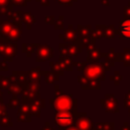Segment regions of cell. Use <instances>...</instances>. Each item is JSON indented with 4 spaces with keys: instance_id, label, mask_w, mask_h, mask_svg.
I'll return each instance as SVG.
<instances>
[{
    "instance_id": "obj_28",
    "label": "cell",
    "mask_w": 130,
    "mask_h": 130,
    "mask_svg": "<svg viewBox=\"0 0 130 130\" xmlns=\"http://www.w3.org/2000/svg\"><path fill=\"white\" fill-rule=\"evenodd\" d=\"M115 32H116V29H115L114 24L106 25L105 30H104V37L107 39H113L115 38Z\"/></svg>"
},
{
    "instance_id": "obj_8",
    "label": "cell",
    "mask_w": 130,
    "mask_h": 130,
    "mask_svg": "<svg viewBox=\"0 0 130 130\" xmlns=\"http://www.w3.org/2000/svg\"><path fill=\"white\" fill-rule=\"evenodd\" d=\"M17 121L19 122H30L31 121V113H30V107L27 104H22L17 109Z\"/></svg>"
},
{
    "instance_id": "obj_12",
    "label": "cell",
    "mask_w": 130,
    "mask_h": 130,
    "mask_svg": "<svg viewBox=\"0 0 130 130\" xmlns=\"http://www.w3.org/2000/svg\"><path fill=\"white\" fill-rule=\"evenodd\" d=\"M12 22V21H11ZM21 34H22V27H21V23H17V22H12V26L10 29V32L8 35V40L10 42H16L17 40H19L21 38Z\"/></svg>"
},
{
    "instance_id": "obj_18",
    "label": "cell",
    "mask_w": 130,
    "mask_h": 130,
    "mask_svg": "<svg viewBox=\"0 0 130 130\" xmlns=\"http://www.w3.org/2000/svg\"><path fill=\"white\" fill-rule=\"evenodd\" d=\"M12 26L10 20H0V37L7 38Z\"/></svg>"
},
{
    "instance_id": "obj_43",
    "label": "cell",
    "mask_w": 130,
    "mask_h": 130,
    "mask_svg": "<svg viewBox=\"0 0 130 130\" xmlns=\"http://www.w3.org/2000/svg\"><path fill=\"white\" fill-rule=\"evenodd\" d=\"M124 107L130 109V91L125 95V99H124Z\"/></svg>"
},
{
    "instance_id": "obj_38",
    "label": "cell",
    "mask_w": 130,
    "mask_h": 130,
    "mask_svg": "<svg viewBox=\"0 0 130 130\" xmlns=\"http://www.w3.org/2000/svg\"><path fill=\"white\" fill-rule=\"evenodd\" d=\"M57 3L61 6H72L74 2H76L77 0H56Z\"/></svg>"
},
{
    "instance_id": "obj_48",
    "label": "cell",
    "mask_w": 130,
    "mask_h": 130,
    "mask_svg": "<svg viewBox=\"0 0 130 130\" xmlns=\"http://www.w3.org/2000/svg\"><path fill=\"white\" fill-rule=\"evenodd\" d=\"M41 130H54V129L50 126V123H49V122H46V123H45V126H44Z\"/></svg>"
},
{
    "instance_id": "obj_49",
    "label": "cell",
    "mask_w": 130,
    "mask_h": 130,
    "mask_svg": "<svg viewBox=\"0 0 130 130\" xmlns=\"http://www.w3.org/2000/svg\"><path fill=\"white\" fill-rule=\"evenodd\" d=\"M120 130H130V126L128 125L127 122H124V124H123V126L121 127Z\"/></svg>"
},
{
    "instance_id": "obj_2",
    "label": "cell",
    "mask_w": 130,
    "mask_h": 130,
    "mask_svg": "<svg viewBox=\"0 0 130 130\" xmlns=\"http://www.w3.org/2000/svg\"><path fill=\"white\" fill-rule=\"evenodd\" d=\"M75 114L70 111H55L54 122L58 130H66L75 125Z\"/></svg>"
},
{
    "instance_id": "obj_10",
    "label": "cell",
    "mask_w": 130,
    "mask_h": 130,
    "mask_svg": "<svg viewBox=\"0 0 130 130\" xmlns=\"http://www.w3.org/2000/svg\"><path fill=\"white\" fill-rule=\"evenodd\" d=\"M78 82L81 84L83 89H100L101 80L98 79H87L83 75L78 76Z\"/></svg>"
},
{
    "instance_id": "obj_51",
    "label": "cell",
    "mask_w": 130,
    "mask_h": 130,
    "mask_svg": "<svg viewBox=\"0 0 130 130\" xmlns=\"http://www.w3.org/2000/svg\"><path fill=\"white\" fill-rule=\"evenodd\" d=\"M66 130H79V129H78V128H77V127L74 125V126H71V127H69V128H68V129H66Z\"/></svg>"
},
{
    "instance_id": "obj_14",
    "label": "cell",
    "mask_w": 130,
    "mask_h": 130,
    "mask_svg": "<svg viewBox=\"0 0 130 130\" xmlns=\"http://www.w3.org/2000/svg\"><path fill=\"white\" fill-rule=\"evenodd\" d=\"M28 74L29 72H26V71H14L11 76L13 81L25 85L28 83Z\"/></svg>"
},
{
    "instance_id": "obj_4",
    "label": "cell",
    "mask_w": 130,
    "mask_h": 130,
    "mask_svg": "<svg viewBox=\"0 0 130 130\" xmlns=\"http://www.w3.org/2000/svg\"><path fill=\"white\" fill-rule=\"evenodd\" d=\"M83 76L86 77L87 79H98V80L106 79V73L99 63L88 64L83 70Z\"/></svg>"
},
{
    "instance_id": "obj_3",
    "label": "cell",
    "mask_w": 130,
    "mask_h": 130,
    "mask_svg": "<svg viewBox=\"0 0 130 130\" xmlns=\"http://www.w3.org/2000/svg\"><path fill=\"white\" fill-rule=\"evenodd\" d=\"M82 44L81 42L78 40V38L71 42V43H64V44H59V50H60V54L62 55H69L71 57L77 56L81 50H82Z\"/></svg>"
},
{
    "instance_id": "obj_1",
    "label": "cell",
    "mask_w": 130,
    "mask_h": 130,
    "mask_svg": "<svg viewBox=\"0 0 130 130\" xmlns=\"http://www.w3.org/2000/svg\"><path fill=\"white\" fill-rule=\"evenodd\" d=\"M51 108L55 111H70L74 114L77 113V100L73 95H61L50 100Z\"/></svg>"
},
{
    "instance_id": "obj_20",
    "label": "cell",
    "mask_w": 130,
    "mask_h": 130,
    "mask_svg": "<svg viewBox=\"0 0 130 130\" xmlns=\"http://www.w3.org/2000/svg\"><path fill=\"white\" fill-rule=\"evenodd\" d=\"M101 57H102L101 50H100L99 48H93V49H91V50L88 51L86 60H87V62H89V63H92V62L94 63V62H96Z\"/></svg>"
},
{
    "instance_id": "obj_50",
    "label": "cell",
    "mask_w": 130,
    "mask_h": 130,
    "mask_svg": "<svg viewBox=\"0 0 130 130\" xmlns=\"http://www.w3.org/2000/svg\"><path fill=\"white\" fill-rule=\"evenodd\" d=\"M101 2H102V4H104V5H106V6H109V5H110L109 0H101Z\"/></svg>"
},
{
    "instance_id": "obj_46",
    "label": "cell",
    "mask_w": 130,
    "mask_h": 130,
    "mask_svg": "<svg viewBox=\"0 0 130 130\" xmlns=\"http://www.w3.org/2000/svg\"><path fill=\"white\" fill-rule=\"evenodd\" d=\"M4 114H7L6 106L3 104V102L0 101V116H1V115H4Z\"/></svg>"
},
{
    "instance_id": "obj_9",
    "label": "cell",
    "mask_w": 130,
    "mask_h": 130,
    "mask_svg": "<svg viewBox=\"0 0 130 130\" xmlns=\"http://www.w3.org/2000/svg\"><path fill=\"white\" fill-rule=\"evenodd\" d=\"M16 49L17 46L15 44V42H8L6 43L5 47H4V51H3V59L6 62H11L13 61V58L16 55Z\"/></svg>"
},
{
    "instance_id": "obj_7",
    "label": "cell",
    "mask_w": 130,
    "mask_h": 130,
    "mask_svg": "<svg viewBox=\"0 0 130 130\" xmlns=\"http://www.w3.org/2000/svg\"><path fill=\"white\" fill-rule=\"evenodd\" d=\"M75 126L79 130H92L93 122L85 113H76L75 114Z\"/></svg>"
},
{
    "instance_id": "obj_41",
    "label": "cell",
    "mask_w": 130,
    "mask_h": 130,
    "mask_svg": "<svg viewBox=\"0 0 130 130\" xmlns=\"http://www.w3.org/2000/svg\"><path fill=\"white\" fill-rule=\"evenodd\" d=\"M45 21L47 24H54L55 21H56V18L54 15H47L46 18H45Z\"/></svg>"
},
{
    "instance_id": "obj_17",
    "label": "cell",
    "mask_w": 130,
    "mask_h": 130,
    "mask_svg": "<svg viewBox=\"0 0 130 130\" xmlns=\"http://www.w3.org/2000/svg\"><path fill=\"white\" fill-rule=\"evenodd\" d=\"M111 52H107V53H102V57L105 58V60L107 61H122V53H116L114 52L115 49L111 48L110 49Z\"/></svg>"
},
{
    "instance_id": "obj_11",
    "label": "cell",
    "mask_w": 130,
    "mask_h": 130,
    "mask_svg": "<svg viewBox=\"0 0 130 130\" xmlns=\"http://www.w3.org/2000/svg\"><path fill=\"white\" fill-rule=\"evenodd\" d=\"M120 39H130V19L124 18L120 22L119 30H116Z\"/></svg>"
},
{
    "instance_id": "obj_33",
    "label": "cell",
    "mask_w": 130,
    "mask_h": 130,
    "mask_svg": "<svg viewBox=\"0 0 130 130\" xmlns=\"http://www.w3.org/2000/svg\"><path fill=\"white\" fill-rule=\"evenodd\" d=\"M29 107H30V113L32 116H36V117L41 116V108L39 106H37L36 104H34L32 100H31V103L29 104Z\"/></svg>"
},
{
    "instance_id": "obj_29",
    "label": "cell",
    "mask_w": 130,
    "mask_h": 130,
    "mask_svg": "<svg viewBox=\"0 0 130 130\" xmlns=\"http://www.w3.org/2000/svg\"><path fill=\"white\" fill-rule=\"evenodd\" d=\"M0 125L3 127H12L13 126V122L9 118L8 114H4V115L0 116Z\"/></svg>"
},
{
    "instance_id": "obj_47",
    "label": "cell",
    "mask_w": 130,
    "mask_h": 130,
    "mask_svg": "<svg viewBox=\"0 0 130 130\" xmlns=\"http://www.w3.org/2000/svg\"><path fill=\"white\" fill-rule=\"evenodd\" d=\"M39 3H41L43 6H50V1L49 0H37Z\"/></svg>"
},
{
    "instance_id": "obj_19",
    "label": "cell",
    "mask_w": 130,
    "mask_h": 130,
    "mask_svg": "<svg viewBox=\"0 0 130 130\" xmlns=\"http://www.w3.org/2000/svg\"><path fill=\"white\" fill-rule=\"evenodd\" d=\"M92 130H115L114 122H95L92 125Z\"/></svg>"
},
{
    "instance_id": "obj_45",
    "label": "cell",
    "mask_w": 130,
    "mask_h": 130,
    "mask_svg": "<svg viewBox=\"0 0 130 130\" xmlns=\"http://www.w3.org/2000/svg\"><path fill=\"white\" fill-rule=\"evenodd\" d=\"M0 71L1 72L2 71H8V65H7L6 61H4V60L0 63Z\"/></svg>"
},
{
    "instance_id": "obj_32",
    "label": "cell",
    "mask_w": 130,
    "mask_h": 130,
    "mask_svg": "<svg viewBox=\"0 0 130 130\" xmlns=\"http://www.w3.org/2000/svg\"><path fill=\"white\" fill-rule=\"evenodd\" d=\"M20 105H21V101L17 96H12V99H10V101L6 107L12 108V109H18L20 107Z\"/></svg>"
},
{
    "instance_id": "obj_6",
    "label": "cell",
    "mask_w": 130,
    "mask_h": 130,
    "mask_svg": "<svg viewBox=\"0 0 130 130\" xmlns=\"http://www.w3.org/2000/svg\"><path fill=\"white\" fill-rule=\"evenodd\" d=\"M101 105L108 113H119L118 101L114 94H107L101 100Z\"/></svg>"
},
{
    "instance_id": "obj_25",
    "label": "cell",
    "mask_w": 130,
    "mask_h": 130,
    "mask_svg": "<svg viewBox=\"0 0 130 130\" xmlns=\"http://www.w3.org/2000/svg\"><path fill=\"white\" fill-rule=\"evenodd\" d=\"M41 75L45 76V80L47 83H53L59 79V76L54 74L52 71H41Z\"/></svg>"
},
{
    "instance_id": "obj_40",
    "label": "cell",
    "mask_w": 130,
    "mask_h": 130,
    "mask_svg": "<svg viewBox=\"0 0 130 130\" xmlns=\"http://www.w3.org/2000/svg\"><path fill=\"white\" fill-rule=\"evenodd\" d=\"M12 4L15 6H26V3L29 2L30 0H11Z\"/></svg>"
},
{
    "instance_id": "obj_5",
    "label": "cell",
    "mask_w": 130,
    "mask_h": 130,
    "mask_svg": "<svg viewBox=\"0 0 130 130\" xmlns=\"http://www.w3.org/2000/svg\"><path fill=\"white\" fill-rule=\"evenodd\" d=\"M54 55V50L47 44L42 45L39 44L38 48L36 50V61L37 62H43L50 60Z\"/></svg>"
},
{
    "instance_id": "obj_44",
    "label": "cell",
    "mask_w": 130,
    "mask_h": 130,
    "mask_svg": "<svg viewBox=\"0 0 130 130\" xmlns=\"http://www.w3.org/2000/svg\"><path fill=\"white\" fill-rule=\"evenodd\" d=\"M54 87H55V98H58V96H61V95H63V94H64V93H63V91L59 88V86H58L57 84H56Z\"/></svg>"
},
{
    "instance_id": "obj_26",
    "label": "cell",
    "mask_w": 130,
    "mask_h": 130,
    "mask_svg": "<svg viewBox=\"0 0 130 130\" xmlns=\"http://www.w3.org/2000/svg\"><path fill=\"white\" fill-rule=\"evenodd\" d=\"M105 26L104 24H98L95 26V28L91 31V35L93 37V39L96 41L99 39H101L102 37H104V30H105Z\"/></svg>"
},
{
    "instance_id": "obj_42",
    "label": "cell",
    "mask_w": 130,
    "mask_h": 130,
    "mask_svg": "<svg viewBox=\"0 0 130 130\" xmlns=\"http://www.w3.org/2000/svg\"><path fill=\"white\" fill-rule=\"evenodd\" d=\"M124 18L130 19V2L127 6L124 7Z\"/></svg>"
},
{
    "instance_id": "obj_13",
    "label": "cell",
    "mask_w": 130,
    "mask_h": 130,
    "mask_svg": "<svg viewBox=\"0 0 130 130\" xmlns=\"http://www.w3.org/2000/svg\"><path fill=\"white\" fill-rule=\"evenodd\" d=\"M73 63H74V62H73L71 56L60 54L58 64L60 65V67H61L63 70H66V71H72V70H73Z\"/></svg>"
},
{
    "instance_id": "obj_52",
    "label": "cell",
    "mask_w": 130,
    "mask_h": 130,
    "mask_svg": "<svg viewBox=\"0 0 130 130\" xmlns=\"http://www.w3.org/2000/svg\"><path fill=\"white\" fill-rule=\"evenodd\" d=\"M0 101L3 102V98H2V88H1V86H0Z\"/></svg>"
},
{
    "instance_id": "obj_31",
    "label": "cell",
    "mask_w": 130,
    "mask_h": 130,
    "mask_svg": "<svg viewBox=\"0 0 130 130\" xmlns=\"http://www.w3.org/2000/svg\"><path fill=\"white\" fill-rule=\"evenodd\" d=\"M122 62L125 66H130V48L124 49L122 53Z\"/></svg>"
},
{
    "instance_id": "obj_35",
    "label": "cell",
    "mask_w": 130,
    "mask_h": 130,
    "mask_svg": "<svg viewBox=\"0 0 130 130\" xmlns=\"http://www.w3.org/2000/svg\"><path fill=\"white\" fill-rule=\"evenodd\" d=\"M63 19H64V16L63 15H60L58 17V19L54 23L55 29H62V28H64V21H63Z\"/></svg>"
},
{
    "instance_id": "obj_53",
    "label": "cell",
    "mask_w": 130,
    "mask_h": 130,
    "mask_svg": "<svg viewBox=\"0 0 130 130\" xmlns=\"http://www.w3.org/2000/svg\"><path fill=\"white\" fill-rule=\"evenodd\" d=\"M129 115H130V109H129Z\"/></svg>"
},
{
    "instance_id": "obj_22",
    "label": "cell",
    "mask_w": 130,
    "mask_h": 130,
    "mask_svg": "<svg viewBox=\"0 0 130 130\" xmlns=\"http://www.w3.org/2000/svg\"><path fill=\"white\" fill-rule=\"evenodd\" d=\"M22 22L25 24V26H26L27 29H30L31 26L35 23V17H34V15L31 13H29V12H23Z\"/></svg>"
},
{
    "instance_id": "obj_15",
    "label": "cell",
    "mask_w": 130,
    "mask_h": 130,
    "mask_svg": "<svg viewBox=\"0 0 130 130\" xmlns=\"http://www.w3.org/2000/svg\"><path fill=\"white\" fill-rule=\"evenodd\" d=\"M77 32L78 30L77 29H72V28H69V29H65L63 34H60L58 37L60 40H64L66 42H73L77 39Z\"/></svg>"
},
{
    "instance_id": "obj_24",
    "label": "cell",
    "mask_w": 130,
    "mask_h": 130,
    "mask_svg": "<svg viewBox=\"0 0 130 130\" xmlns=\"http://www.w3.org/2000/svg\"><path fill=\"white\" fill-rule=\"evenodd\" d=\"M13 82V79H12V76H3V75H0V86L2 89H5L7 90L10 85L12 84Z\"/></svg>"
},
{
    "instance_id": "obj_27",
    "label": "cell",
    "mask_w": 130,
    "mask_h": 130,
    "mask_svg": "<svg viewBox=\"0 0 130 130\" xmlns=\"http://www.w3.org/2000/svg\"><path fill=\"white\" fill-rule=\"evenodd\" d=\"M39 44H22V52L26 53L27 57L31 56L32 52H36Z\"/></svg>"
},
{
    "instance_id": "obj_39",
    "label": "cell",
    "mask_w": 130,
    "mask_h": 130,
    "mask_svg": "<svg viewBox=\"0 0 130 130\" xmlns=\"http://www.w3.org/2000/svg\"><path fill=\"white\" fill-rule=\"evenodd\" d=\"M73 66H75L78 71H83L85 69V67L87 66V63L86 62H74Z\"/></svg>"
},
{
    "instance_id": "obj_23",
    "label": "cell",
    "mask_w": 130,
    "mask_h": 130,
    "mask_svg": "<svg viewBox=\"0 0 130 130\" xmlns=\"http://www.w3.org/2000/svg\"><path fill=\"white\" fill-rule=\"evenodd\" d=\"M22 15H23V11L21 10H17V11H12L8 14V20L12 21V22H17V23H21L22 22Z\"/></svg>"
},
{
    "instance_id": "obj_37",
    "label": "cell",
    "mask_w": 130,
    "mask_h": 130,
    "mask_svg": "<svg viewBox=\"0 0 130 130\" xmlns=\"http://www.w3.org/2000/svg\"><path fill=\"white\" fill-rule=\"evenodd\" d=\"M10 42L8 40V38H3V37H0V56L3 55V51H4V47L6 45V43Z\"/></svg>"
},
{
    "instance_id": "obj_21",
    "label": "cell",
    "mask_w": 130,
    "mask_h": 130,
    "mask_svg": "<svg viewBox=\"0 0 130 130\" xmlns=\"http://www.w3.org/2000/svg\"><path fill=\"white\" fill-rule=\"evenodd\" d=\"M40 69L41 68L39 66L30 69L29 74H28V80L29 81H35V82L40 83V80H41V70Z\"/></svg>"
},
{
    "instance_id": "obj_34",
    "label": "cell",
    "mask_w": 130,
    "mask_h": 130,
    "mask_svg": "<svg viewBox=\"0 0 130 130\" xmlns=\"http://www.w3.org/2000/svg\"><path fill=\"white\" fill-rule=\"evenodd\" d=\"M99 64H100V65H101V67L104 69V71H109V70H110V68H111V67H113V66L115 65V62L105 60V61H103V62H99Z\"/></svg>"
},
{
    "instance_id": "obj_16",
    "label": "cell",
    "mask_w": 130,
    "mask_h": 130,
    "mask_svg": "<svg viewBox=\"0 0 130 130\" xmlns=\"http://www.w3.org/2000/svg\"><path fill=\"white\" fill-rule=\"evenodd\" d=\"M13 4L11 0H0V15H8L12 12Z\"/></svg>"
},
{
    "instance_id": "obj_36",
    "label": "cell",
    "mask_w": 130,
    "mask_h": 130,
    "mask_svg": "<svg viewBox=\"0 0 130 130\" xmlns=\"http://www.w3.org/2000/svg\"><path fill=\"white\" fill-rule=\"evenodd\" d=\"M110 79H111L112 81H114L115 84H119V82L122 80V75H121L118 71H116V72L114 73V75H112V76L110 77Z\"/></svg>"
},
{
    "instance_id": "obj_30",
    "label": "cell",
    "mask_w": 130,
    "mask_h": 130,
    "mask_svg": "<svg viewBox=\"0 0 130 130\" xmlns=\"http://www.w3.org/2000/svg\"><path fill=\"white\" fill-rule=\"evenodd\" d=\"M50 67H51V71L56 74L57 76H62L64 74V70L60 67V65L58 63H53V62H50Z\"/></svg>"
}]
</instances>
